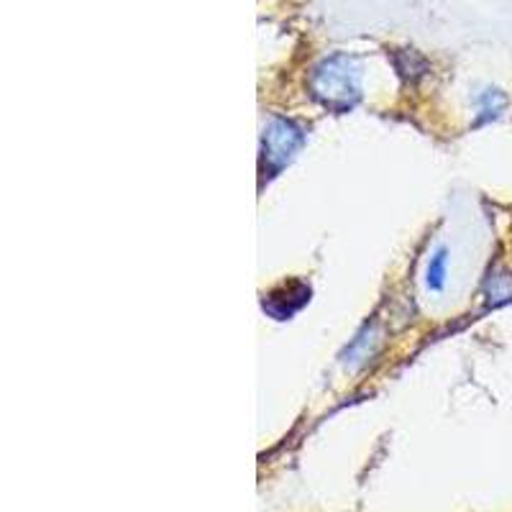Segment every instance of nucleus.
<instances>
[{"instance_id":"obj_2","label":"nucleus","mask_w":512,"mask_h":512,"mask_svg":"<svg viewBox=\"0 0 512 512\" xmlns=\"http://www.w3.org/2000/svg\"><path fill=\"white\" fill-rule=\"evenodd\" d=\"M305 136L303 128L287 118H272L262 136V175L274 177L295 159Z\"/></svg>"},{"instance_id":"obj_6","label":"nucleus","mask_w":512,"mask_h":512,"mask_svg":"<svg viewBox=\"0 0 512 512\" xmlns=\"http://www.w3.org/2000/svg\"><path fill=\"white\" fill-rule=\"evenodd\" d=\"M446 264H448V251L436 249V254L431 256L428 269H425V282L431 290H443V282H446Z\"/></svg>"},{"instance_id":"obj_5","label":"nucleus","mask_w":512,"mask_h":512,"mask_svg":"<svg viewBox=\"0 0 512 512\" xmlns=\"http://www.w3.org/2000/svg\"><path fill=\"white\" fill-rule=\"evenodd\" d=\"M505 105H507V98L505 93H500V90L495 88H489L484 90L482 95H479L477 100V126H482V123L487 121H495V118L502 116V111H505Z\"/></svg>"},{"instance_id":"obj_4","label":"nucleus","mask_w":512,"mask_h":512,"mask_svg":"<svg viewBox=\"0 0 512 512\" xmlns=\"http://www.w3.org/2000/svg\"><path fill=\"white\" fill-rule=\"evenodd\" d=\"M482 295L487 308H502L512 303V272L510 269H492L482 285Z\"/></svg>"},{"instance_id":"obj_3","label":"nucleus","mask_w":512,"mask_h":512,"mask_svg":"<svg viewBox=\"0 0 512 512\" xmlns=\"http://www.w3.org/2000/svg\"><path fill=\"white\" fill-rule=\"evenodd\" d=\"M310 300V285L300 280L285 282L277 290L267 292L264 295V313L272 315L274 320H290L297 310H303Z\"/></svg>"},{"instance_id":"obj_1","label":"nucleus","mask_w":512,"mask_h":512,"mask_svg":"<svg viewBox=\"0 0 512 512\" xmlns=\"http://www.w3.org/2000/svg\"><path fill=\"white\" fill-rule=\"evenodd\" d=\"M310 93L328 111H351L361 98L359 67L354 59L346 54H333L323 59L310 75Z\"/></svg>"}]
</instances>
